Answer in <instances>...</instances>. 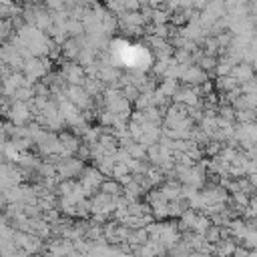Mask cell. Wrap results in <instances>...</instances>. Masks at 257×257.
Listing matches in <instances>:
<instances>
[{"label":"cell","mask_w":257,"mask_h":257,"mask_svg":"<svg viewBox=\"0 0 257 257\" xmlns=\"http://www.w3.org/2000/svg\"><path fill=\"white\" fill-rule=\"evenodd\" d=\"M40 249H42V239L36 237V235H26V241H24L20 251H24L26 255H32V253H36Z\"/></svg>","instance_id":"13"},{"label":"cell","mask_w":257,"mask_h":257,"mask_svg":"<svg viewBox=\"0 0 257 257\" xmlns=\"http://www.w3.org/2000/svg\"><path fill=\"white\" fill-rule=\"evenodd\" d=\"M179 80H183L187 86H201L203 82H207V74H205L199 66L191 64V66H187V68H185V72L181 74V78H179Z\"/></svg>","instance_id":"6"},{"label":"cell","mask_w":257,"mask_h":257,"mask_svg":"<svg viewBox=\"0 0 257 257\" xmlns=\"http://www.w3.org/2000/svg\"><path fill=\"white\" fill-rule=\"evenodd\" d=\"M64 32L70 34V38H80V36H84V26H82V22L70 18L64 24Z\"/></svg>","instance_id":"14"},{"label":"cell","mask_w":257,"mask_h":257,"mask_svg":"<svg viewBox=\"0 0 257 257\" xmlns=\"http://www.w3.org/2000/svg\"><path fill=\"white\" fill-rule=\"evenodd\" d=\"M191 257H215V255H205V253H191Z\"/></svg>","instance_id":"20"},{"label":"cell","mask_w":257,"mask_h":257,"mask_svg":"<svg viewBox=\"0 0 257 257\" xmlns=\"http://www.w3.org/2000/svg\"><path fill=\"white\" fill-rule=\"evenodd\" d=\"M161 191H163L167 203H171V201H179V199H181V185H177V181H167V183L161 187Z\"/></svg>","instance_id":"10"},{"label":"cell","mask_w":257,"mask_h":257,"mask_svg":"<svg viewBox=\"0 0 257 257\" xmlns=\"http://www.w3.org/2000/svg\"><path fill=\"white\" fill-rule=\"evenodd\" d=\"M98 189H100L102 195H108V197H120V195H122V187H120L116 181H112V179H108V181L104 179Z\"/></svg>","instance_id":"11"},{"label":"cell","mask_w":257,"mask_h":257,"mask_svg":"<svg viewBox=\"0 0 257 257\" xmlns=\"http://www.w3.org/2000/svg\"><path fill=\"white\" fill-rule=\"evenodd\" d=\"M203 239H205L209 245H215V243H219V241H221V225H211V227L205 231Z\"/></svg>","instance_id":"17"},{"label":"cell","mask_w":257,"mask_h":257,"mask_svg":"<svg viewBox=\"0 0 257 257\" xmlns=\"http://www.w3.org/2000/svg\"><path fill=\"white\" fill-rule=\"evenodd\" d=\"M56 137H58L60 147H62L66 153L74 155V153L78 151V147H80V139H78L76 135H72V133H60V135H56Z\"/></svg>","instance_id":"8"},{"label":"cell","mask_w":257,"mask_h":257,"mask_svg":"<svg viewBox=\"0 0 257 257\" xmlns=\"http://www.w3.org/2000/svg\"><path fill=\"white\" fill-rule=\"evenodd\" d=\"M62 78L70 86H82V82H84V68L80 64L66 62V64H62Z\"/></svg>","instance_id":"5"},{"label":"cell","mask_w":257,"mask_h":257,"mask_svg":"<svg viewBox=\"0 0 257 257\" xmlns=\"http://www.w3.org/2000/svg\"><path fill=\"white\" fill-rule=\"evenodd\" d=\"M233 66H235V62L231 60V58H223V60H217V66H215V72L219 74V76H229L231 74V70H233Z\"/></svg>","instance_id":"16"},{"label":"cell","mask_w":257,"mask_h":257,"mask_svg":"<svg viewBox=\"0 0 257 257\" xmlns=\"http://www.w3.org/2000/svg\"><path fill=\"white\" fill-rule=\"evenodd\" d=\"M32 112L28 108L26 102H12L10 104V110H8V118H10V124L14 126H24L26 120H30Z\"/></svg>","instance_id":"4"},{"label":"cell","mask_w":257,"mask_h":257,"mask_svg":"<svg viewBox=\"0 0 257 257\" xmlns=\"http://www.w3.org/2000/svg\"><path fill=\"white\" fill-rule=\"evenodd\" d=\"M102 181H104V177H102L94 167H84L82 173H80V181H78V185L82 187L84 197H88V195L96 193V189L100 187Z\"/></svg>","instance_id":"2"},{"label":"cell","mask_w":257,"mask_h":257,"mask_svg":"<svg viewBox=\"0 0 257 257\" xmlns=\"http://www.w3.org/2000/svg\"><path fill=\"white\" fill-rule=\"evenodd\" d=\"M157 90L165 96V98H173V94L179 90V80H171V78H165L161 80V84L157 86Z\"/></svg>","instance_id":"12"},{"label":"cell","mask_w":257,"mask_h":257,"mask_svg":"<svg viewBox=\"0 0 257 257\" xmlns=\"http://www.w3.org/2000/svg\"><path fill=\"white\" fill-rule=\"evenodd\" d=\"M215 84H217V88L223 90V92H231V90H235V88L239 86L231 76H217V82H215Z\"/></svg>","instance_id":"18"},{"label":"cell","mask_w":257,"mask_h":257,"mask_svg":"<svg viewBox=\"0 0 257 257\" xmlns=\"http://www.w3.org/2000/svg\"><path fill=\"white\" fill-rule=\"evenodd\" d=\"M235 247H237V243L231 237L229 239H221L219 243L213 245V255L215 257H231L233 251H235Z\"/></svg>","instance_id":"9"},{"label":"cell","mask_w":257,"mask_h":257,"mask_svg":"<svg viewBox=\"0 0 257 257\" xmlns=\"http://www.w3.org/2000/svg\"><path fill=\"white\" fill-rule=\"evenodd\" d=\"M84 169V163L76 157H70V159H60L56 165H54V171H56V179H64V181H72V177H78Z\"/></svg>","instance_id":"1"},{"label":"cell","mask_w":257,"mask_h":257,"mask_svg":"<svg viewBox=\"0 0 257 257\" xmlns=\"http://www.w3.org/2000/svg\"><path fill=\"white\" fill-rule=\"evenodd\" d=\"M237 84L241 82H247V80H253V64H247V62H241V64H235L231 74H229Z\"/></svg>","instance_id":"7"},{"label":"cell","mask_w":257,"mask_h":257,"mask_svg":"<svg viewBox=\"0 0 257 257\" xmlns=\"http://www.w3.org/2000/svg\"><path fill=\"white\" fill-rule=\"evenodd\" d=\"M171 257H191V249H189V245L185 243V241H177L169 251H167Z\"/></svg>","instance_id":"15"},{"label":"cell","mask_w":257,"mask_h":257,"mask_svg":"<svg viewBox=\"0 0 257 257\" xmlns=\"http://www.w3.org/2000/svg\"><path fill=\"white\" fill-rule=\"evenodd\" d=\"M195 66H199V68H201V70L207 74V72L215 70V66H217V58H215V56H205V54H203Z\"/></svg>","instance_id":"19"},{"label":"cell","mask_w":257,"mask_h":257,"mask_svg":"<svg viewBox=\"0 0 257 257\" xmlns=\"http://www.w3.org/2000/svg\"><path fill=\"white\" fill-rule=\"evenodd\" d=\"M64 94H66V100L72 106H76L78 110H88L92 106V98L86 94V90L82 86H66Z\"/></svg>","instance_id":"3"}]
</instances>
